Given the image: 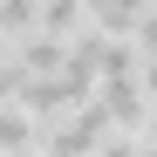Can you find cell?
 I'll return each instance as SVG.
<instances>
[{
	"instance_id": "obj_6",
	"label": "cell",
	"mask_w": 157,
	"mask_h": 157,
	"mask_svg": "<svg viewBox=\"0 0 157 157\" xmlns=\"http://www.w3.org/2000/svg\"><path fill=\"white\" fill-rule=\"evenodd\" d=\"M137 82H144V102H157V55H137Z\"/></svg>"
},
{
	"instance_id": "obj_5",
	"label": "cell",
	"mask_w": 157,
	"mask_h": 157,
	"mask_svg": "<svg viewBox=\"0 0 157 157\" xmlns=\"http://www.w3.org/2000/svg\"><path fill=\"white\" fill-rule=\"evenodd\" d=\"M34 21H41V0H0V34L7 41H21Z\"/></svg>"
},
{
	"instance_id": "obj_4",
	"label": "cell",
	"mask_w": 157,
	"mask_h": 157,
	"mask_svg": "<svg viewBox=\"0 0 157 157\" xmlns=\"http://www.w3.org/2000/svg\"><path fill=\"white\" fill-rule=\"evenodd\" d=\"M82 21H89V7H82V0H41V21H34V28H48V34H62V41H68Z\"/></svg>"
},
{
	"instance_id": "obj_1",
	"label": "cell",
	"mask_w": 157,
	"mask_h": 157,
	"mask_svg": "<svg viewBox=\"0 0 157 157\" xmlns=\"http://www.w3.org/2000/svg\"><path fill=\"white\" fill-rule=\"evenodd\" d=\"M41 150H130V130H116L109 109L96 96H82L68 116H55L41 130Z\"/></svg>"
},
{
	"instance_id": "obj_2",
	"label": "cell",
	"mask_w": 157,
	"mask_h": 157,
	"mask_svg": "<svg viewBox=\"0 0 157 157\" xmlns=\"http://www.w3.org/2000/svg\"><path fill=\"white\" fill-rule=\"evenodd\" d=\"M82 7H89V21H96L102 34H130V28L144 21L150 0H82Z\"/></svg>"
},
{
	"instance_id": "obj_7",
	"label": "cell",
	"mask_w": 157,
	"mask_h": 157,
	"mask_svg": "<svg viewBox=\"0 0 157 157\" xmlns=\"http://www.w3.org/2000/svg\"><path fill=\"white\" fill-rule=\"evenodd\" d=\"M150 7H157V0H150Z\"/></svg>"
},
{
	"instance_id": "obj_3",
	"label": "cell",
	"mask_w": 157,
	"mask_h": 157,
	"mask_svg": "<svg viewBox=\"0 0 157 157\" xmlns=\"http://www.w3.org/2000/svg\"><path fill=\"white\" fill-rule=\"evenodd\" d=\"M0 150H41V123L21 102H0Z\"/></svg>"
}]
</instances>
